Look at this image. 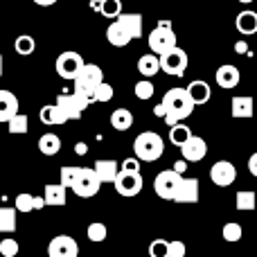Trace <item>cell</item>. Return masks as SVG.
<instances>
[{"label":"cell","instance_id":"1","mask_svg":"<svg viewBox=\"0 0 257 257\" xmlns=\"http://www.w3.org/2000/svg\"><path fill=\"white\" fill-rule=\"evenodd\" d=\"M163 104L167 106V117H165V122H167L169 128L181 124V120H185V117H190L196 106L185 88H169L163 97Z\"/></svg>","mask_w":257,"mask_h":257},{"label":"cell","instance_id":"2","mask_svg":"<svg viewBox=\"0 0 257 257\" xmlns=\"http://www.w3.org/2000/svg\"><path fill=\"white\" fill-rule=\"evenodd\" d=\"M165 151V140L156 131H142L140 136L133 140V154L142 163H154L163 156Z\"/></svg>","mask_w":257,"mask_h":257},{"label":"cell","instance_id":"3","mask_svg":"<svg viewBox=\"0 0 257 257\" xmlns=\"http://www.w3.org/2000/svg\"><path fill=\"white\" fill-rule=\"evenodd\" d=\"M147 43H149L151 54H158V57H163L165 52H169V50L176 48V34H174V30H172V23L160 21L158 25L151 30Z\"/></svg>","mask_w":257,"mask_h":257},{"label":"cell","instance_id":"4","mask_svg":"<svg viewBox=\"0 0 257 257\" xmlns=\"http://www.w3.org/2000/svg\"><path fill=\"white\" fill-rule=\"evenodd\" d=\"M104 84V72L97 63H86L84 70L79 72V77L75 79V93L86 95L88 99L95 102V90Z\"/></svg>","mask_w":257,"mask_h":257},{"label":"cell","instance_id":"5","mask_svg":"<svg viewBox=\"0 0 257 257\" xmlns=\"http://www.w3.org/2000/svg\"><path fill=\"white\" fill-rule=\"evenodd\" d=\"M54 104L61 108V113H63V117H66V120H79L81 113H84L86 108L93 104V99H88L86 95L75 93V90H72V93H61Z\"/></svg>","mask_w":257,"mask_h":257},{"label":"cell","instance_id":"6","mask_svg":"<svg viewBox=\"0 0 257 257\" xmlns=\"http://www.w3.org/2000/svg\"><path fill=\"white\" fill-rule=\"evenodd\" d=\"M86 61L81 59L79 52H72V50H68V52H61L57 57V63H54V68H57V75L61 77V79H68V81H75L77 77H79V72L84 70Z\"/></svg>","mask_w":257,"mask_h":257},{"label":"cell","instance_id":"7","mask_svg":"<svg viewBox=\"0 0 257 257\" xmlns=\"http://www.w3.org/2000/svg\"><path fill=\"white\" fill-rule=\"evenodd\" d=\"M181 183H183V174L174 172V169H165V172H160L158 176L154 178V190L160 199L174 201V196H176Z\"/></svg>","mask_w":257,"mask_h":257},{"label":"cell","instance_id":"8","mask_svg":"<svg viewBox=\"0 0 257 257\" xmlns=\"http://www.w3.org/2000/svg\"><path fill=\"white\" fill-rule=\"evenodd\" d=\"M187 63H190V59H187V52L183 48H178V45L160 57L163 72H167V75H172V77H183V75H185Z\"/></svg>","mask_w":257,"mask_h":257},{"label":"cell","instance_id":"9","mask_svg":"<svg viewBox=\"0 0 257 257\" xmlns=\"http://www.w3.org/2000/svg\"><path fill=\"white\" fill-rule=\"evenodd\" d=\"M99 185H102V181H99L97 172H95L93 167H84L79 178H77L75 187H72V192H75L79 199H90V196H95L99 192Z\"/></svg>","mask_w":257,"mask_h":257},{"label":"cell","instance_id":"10","mask_svg":"<svg viewBox=\"0 0 257 257\" xmlns=\"http://www.w3.org/2000/svg\"><path fill=\"white\" fill-rule=\"evenodd\" d=\"M142 185H145V181H142L140 174H131V172H122L117 174L115 183H113V187H115V192L120 196H136L142 192Z\"/></svg>","mask_w":257,"mask_h":257},{"label":"cell","instance_id":"11","mask_svg":"<svg viewBox=\"0 0 257 257\" xmlns=\"http://www.w3.org/2000/svg\"><path fill=\"white\" fill-rule=\"evenodd\" d=\"M237 178V167L230 160H217V163L210 167V181L219 187H228L232 185Z\"/></svg>","mask_w":257,"mask_h":257},{"label":"cell","instance_id":"12","mask_svg":"<svg viewBox=\"0 0 257 257\" xmlns=\"http://www.w3.org/2000/svg\"><path fill=\"white\" fill-rule=\"evenodd\" d=\"M79 255V244L68 235H57L48 244V257H77Z\"/></svg>","mask_w":257,"mask_h":257},{"label":"cell","instance_id":"13","mask_svg":"<svg viewBox=\"0 0 257 257\" xmlns=\"http://www.w3.org/2000/svg\"><path fill=\"white\" fill-rule=\"evenodd\" d=\"M205 154H208V142L201 136H192L190 140L181 147V156L187 163H201V160L205 158Z\"/></svg>","mask_w":257,"mask_h":257},{"label":"cell","instance_id":"14","mask_svg":"<svg viewBox=\"0 0 257 257\" xmlns=\"http://www.w3.org/2000/svg\"><path fill=\"white\" fill-rule=\"evenodd\" d=\"M255 113V102L250 95H237L230 102V115L235 120H248Z\"/></svg>","mask_w":257,"mask_h":257},{"label":"cell","instance_id":"15","mask_svg":"<svg viewBox=\"0 0 257 257\" xmlns=\"http://www.w3.org/2000/svg\"><path fill=\"white\" fill-rule=\"evenodd\" d=\"M214 79H217V84L221 86V88L230 90V88H235V86L239 84L241 72H239V68L232 66V63H223V66L217 68V75H214Z\"/></svg>","mask_w":257,"mask_h":257},{"label":"cell","instance_id":"16","mask_svg":"<svg viewBox=\"0 0 257 257\" xmlns=\"http://www.w3.org/2000/svg\"><path fill=\"white\" fill-rule=\"evenodd\" d=\"M185 90H187V95L192 97V102H194L196 106H201V104H208L210 97H212V88H210V84H208V81H203V79L190 81Z\"/></svg>","mask_w":257,"mask_h":257},{"label":"cell","instance_id":"17","mask_svg":"<svg viewBox=\"0 0 257 257\" xmlns=\"http://www.w3.org/2000/svg\"><path fill=\"white\" fill-rule=\"evenodd\" d=\"M174 201L176 203H196L199 201V181L196 178H183Z\"/></svg>","mask_w":257,"mask_h":257},{"label":"cell","instance_id":"18","mask_svg":"<svg viewBox=\"0 0 257 257\" xmlns=\"http://www.w3.org/2000/svg\"><path fill=\"white\" fill-rule=\"evenodd\" d=\"M18 115V97L12 90H0V122H9Z\"/></svg>","mask_w":257,"mask_h":257},{"label":"cell","instance_id":"19","mask_svg":"<svg viewBox=\"0 0 257 257\" xmlns=\"http://www.w3.org/2000/svg\"><path fill=\"white\" fill-rule=\"evenodd\" d=\"M106 39H108V43H111L113 48H126V45L133 41V36L128 34L124 27H122L120 21H113L111 25H108V30H106Z\"/></svg>","mask_w":257,"mask_h":257},{"label":"cell","instance_id":"20","mask_svg":"<svg viewBox=\"0 0 257 257\" xmlns=\"http://www.w3.org/2000/svg\"><path fill=\"white\" fill-rule=\"evenodd\" d=\"M45 205L48 203H45L43 196H34V194H27V192H21L16 196V201H14V208L18 212H32V210H41Z\"/></svg>","mask_w":257,"mask_h":257},{"label":"cell","instance_id":"21","mask_svg":"<svg viewBox=\"0 0 257 257\" xmlns=\"http://www.w3.org/2000/svg\"><path fill=\"white\" fill-rule=\"evenodd\" d=\"M138 70H140V75L145 77V79H151L154 75H158V70H163L160 57L158 54H142V57L138 59Z\"/></svg>","mask_w":257,"mask_h":257},{"label":"cell","instance_id":"22","mask_svg":"<svg viewBox=\"0 0 257 257\" xmlns=\"http://www.w3.org/2000/svg\"><path fill=\"white\" fill-rule=\"evenodd\" d=\"M93 169L97 172L102 183H115L117 174H120V165H117L115 160H97Z\"/></svg>","mask_w":257,"mask_h":257},{"label":"cell","instance_id":"23","mask_svg":"<svg viewBox=\"0 0 257 257\" xmlns=\"http://www.w3.org/2000/svg\"><path fill=\"white\" fill-rule=\"evenodd\" d=\"M235 25H237V32H239V34H244V36L257 34V12H250V9L239 12Z\"/></svg>","mask_w":257,"mask_h":257},{"label":"cell","instance_id":"24","mask_svg":"<svg viewBox=\"0 0 257 257\" xmlns=\"http://www.w3.org/2000/svg\"><path fill=\"white\" fill-rule=\"evenodd\" d=\"M117 21L122 23V27L133 36V39H140L142 36V30H145V23H142V16L140 14H122Z\"/></svg>","mask_w":257,"mask_h":257},{"label":"cell","instance_id":"25","mask_svg":"<svg viewBox=\"0 0 257 257\" xmlns=\"http://www.w3.org/2000/svg\"><path fill=\"white\" fill-rule=\"evenodd\" d=\"M66 190L61 183H48L45 185V192H43V199L48 205H63L66 203Z\"/></svg>","mask_w":257,"mask_h":257},{"label":"cell","instance_id":"26","mask_svg":"<svg viewBox=\"0 0 257 257\" xmlns=\"http://www.w3.org/2000/svg\"><path fill=\"white\" fill-rule=\"evenodd\" d=\"M39 117H41V122H43V124H48V126L66 124V122H68L57 104H48V106H43V108H41V113H39Z\"/></svg>","mask_w":257,"mask_h":257},{"label":"cell","instance_id":"27","mask_svg":"<svg viewBox=\"0 0 257 257\" xmlns=\"http://www.w3.org/2000/svg\"><path fill=\"white\" fill-rule=\"evenodd\" d=\"M39 151L43 156H57L61 151V138L57 133H43L39 138Z\"/></svg>","mask_w":257,"mask_h":257},{"label":"cell","instance_id":"28","mask_svg":"<svg viewBox=\"0 0 257 257\" xmlns=\"http://www.w3.org/2000/svg\"><path fill=\"white\" fill-rule=\"evenodd\" d=\"M111 126L115 131H128L133 126V113L128 108H115L111 113Z\"/></svg>","mask_w":257,"mask_h":257},{"label":"cell","instance_id":"29","mask_svg":"<svg viewBox=\"0 0 257 257\" xmlns=\"http://www.w3.org/2000/svg\"><path fill=\"white\" fill-rule=\"evenodd\" d=\"M235 205H237V210H241V212H250V210L257 208V194H255L253 190H241V192H237Z\"/></svg>","mask_w":257,"mask_h":257},{"label":"cell","instance_id":"30","mask_svg":"<svg viewBox=\"0 0 257 257\" xmlns=\"http://www.w3.org/2000/svg\"><path fill=\"white\" fill-rule=\"evenodd\" d=\"M192 136H194V133L190 131V126L187 124H176V126L169 128V142H172L174 147H178V149H181V147L185 145Z\"/></svg>","mask_w":257,"mask_h":257},{"label":"cell","instance_id":"31","mask_svg":"<svg viewBox=\"0 0 257 257\" xmlns=\"http://www.w3.org/2000/svg\"><path fill=\"white\" fill-rule=\"evenodd\" d=\"M16 208H0V232H14L18 226Z\"/></svg>","mask_w":257,"mask_h":257},{"label":"cell","instance_id":"32","mask_svg":"<svg viewBox=\"0 0 257 257\" xmlns=\"http://www.w3.org/2000/svg\"><path fill=\"white\" fill-rule=\"evenodd\" d=\"M14 50H16L21 57H30V54L36 50V41L32 39L30 34H21V36H16V41H14Z\"/></svg>","mask_w":257,"mask_h":257},{"label":"cell","instance_id":"33","mask_svg":"<svg viewBox=\"0 0 257 257\" xmlns=\"http://www.w3.org/2000/svg\"><path fill=\"white\" fill-rule=\"evenodd\" d=\"M81 169L84 167H75V165H66V167H61V172H59V176H61V185L63 187H75L77 178H79Z\"/></svg>","mask_w":257,"mask_h":257},{"label":"cell","instance_id":"34","mask_svg":"<svg viewBox=\"0 0 257 257\" xmlns=\"http://www.w3.org/2000/svg\"><path fill=\"white\" fill-rule=\"evenodd\" d=\"M27 124H30L27 115L25 113H18L16 117H12V120L7 122V131L12 133V136H23V133H27Z\"/></svg>","mask_w":257,"mask_h":257},{"label":"cell","instance_id":"35","mask_svg":"<svg viewBox=\"0 0 257 257\" xmlns=\"http://www.w3.org/2000/svg\"><path fill=\"white\" fill-rule=\"evenodd\" d=\"M99 14H102L104 18H115L117 21V18L122 16V3L120 0H104Z\"/></svg>","mask_w":257,"mask_h":257},{"label":"cell","instance_id":"36","mask_svg":"<svg viewBox=\"0 0 257 257\" xmlns=\"http://www.w3.org/2000/svg\"><path fill=\"white\" fill-rule=\"evenodd\" d=\"M154 93H156V86L151 84L149 79H140L136 84V97L138 99H151Z\"/></svg>","mask_w":257,"mask_h":257},{"label":"cell","instance_id":"37","mask_svg":"<svg viewBox=\"0 0 257 257\" xmlns=\"http://www.w3.org/2000/svg\"><path fill=\"white\" fill-rule=\"evenodd\" d=\"M86 235H88L90 241H104L108 237V230L104 223H90V226L86 228Z\"/></svg>","mask_w":257,"mask_h":257},{"label":"cell","instance_id":"38","mask_svg":"<svg viewBox=\"0 0 257 257\" xmlns=\"http://www.w3.org/2000/svg\"><path fill=\"white\" fill-rule=\"evenodd\" d=\"M221 235H223V239L226 241H239L241 235H244V230H241L239 223H226L223 230H221Z\"/></svg>","mask_w":257,"mask_h":257},{"label":"cell","instance_id":"39","mask_svg":"<svg viewBox=\"0 0 257 257\" xmlns=\"http://www.w3.org/2000/svg\"><path fill=\"white\" fill-rule=\"evenodd\" d=\"M149 257H169V241L154 239L149 246Z\"/></svg>","mask_w":257,"mask_h":257},{"label":"cell","instance_id":"40","mask_svg":"<svg viewBox=\"0 0 257 257\" xmlns=\"http://www.w3.org/2000/svg\"><path fill=\"white\" fill-rule=\"evenodd\" d=\"M18 250H21V246H18V241L12 239V237H7V239L0 241V255L3 257H16Z\"/></svg>","mask_w":257,"mask_h":257},{"label":"cell","instance_id":"41","mask_svg":"<svg viewBox=\"0 0 257 257\" xmlns=\"http://www.w3.org/2000/svg\"><path fill=\"white\" fill-rule=\"evenodd\" d=\"M113 95H115V90H113V86L104 81V84L99 86L97 90H95V102H111V99H113Z\"/></svg>","mask_w":257,"mask_h":257},{"label":"cell","instance_id":"42","mask_svg":"<svg viewBox=\"0 0 257 257\" xmlns=\"http://www.w3.org/2000/svg\"><path fill=\"white\" fill-rule=\"evenodd\" d=\"M187 246L183 241H169V257H185Z\"/></svg>","mask_w":257,"mask_h":257},{"label":"cell","instance_id":"43","mask_svg":"<svg viewBox=\"0 0 257 257\" xmlns=\"http://www.w3.org/2000/svg\"><path fill=\"white\" fill-rule=\"evenodd\" d=\"M122 172H131V174H140V160L138 158H126L122 160Z\"/></svg>","mask_w":257,"mask_h":257},{"label":"cell","instance_id":"44","mask_svg":"<svg viewBox=\"0 0 257 257\" xmlns=\"http://www.w3.org/2000/svg\"><path fill=\"white\" fill-rule=\"evenodd\" d=\"M248 172H250V174H253V176L257 178V151H255V154L248 158Z\"/></svg>","mask_w":257,"mask_h":257},{"label":"cell","instance_id":"45","mask_svg":"<svg viewBox=\"0 0 257 257\" xmlns=\"http://www.w3.org/2000/svg\"><path fill=\"white\" fill-rule=\"evenodd\" d=\"M235 52L237 54H248V43H246V41H237V43H235Z\"/></svg>","mask_w":257,"mask_h":257},{"label":"cell","instance_id":"46","mask_svg":"<svg viewBox=\"0 0 257 257\" xmlns=\"http://www.w3.org/2000/svg\"><path fill=\"white\" fill-rule=\"evenodd\" d=\"M154 115H156V117H167V106L160 102L158 106H154Z\"/></svg>","mask_w":257,"mask_h":257},{"label":"cell","instance_id":"47","mask_svg":"<svg viewBox=\"0 0 257 257\" xmlns=\"http://www.w3.org/2000/svg\"><path fill=\"white\" fill-rule=\"evenodd\" d=\"M75 154H79V156L88 154V145H86V142H77V145H75Z\"/></svg>","mask_w":257,"mask_h":257},{"label":"cell","instance_id":"48","mask_svg":"<svg viewBox=\"0 0 257 257\" xmlns=\"http://www.w3.org/2000/svg\"><path fill=\"white\" fill-rule=\"evenodd\" d=\"M185 169H187V160H178V163H174V172L183 174Z\"/></svg>","mask_w":257,"mask_h":257},{"label":"cell","instance_id":"49","mask_svg":"<svg viewBox=\"0 0 257 257\" xmlns=\"http://www.w3.org/2000/svg\"><path fill=\"white\" fill-rule=\"evenodd\" d=\"M102 3H104V0H90V9L99 12V9H102Z\"/></svg>","mask_w":257,"mask_h":257},{"label":"cell","instance_id":"50","mask_svg":"<svg viewBox=\"0 0 257 257\" xmlns=\"http://www.w3.org/2000/svg\"><path fill=\"white\" fill-rule=\"evenodd\" d=\"M34 3L39 5V7H50V5H54L57 0H34Z\"/></svg>","mask_w":257,"mask_h":257},{"label":"cell","instance_id":"51","mask_svg":"<svg viewBox=\"0 0 257 257\" xmlns=\"http://www.w3.org/2000/svg\"><path fill=\"white\" fill-rule=\"evenodd\" d=\"M3 66H5V59H3V54H0V77H3Z\"/></svg>","mask_w":257,"mask_h":257},{"label":"cell","instance_id":"52","mask_svg":"<svg viewBox=\"0 0 257 257\" xmlns=\"http://www.w3.org/2000/svg\"><path fill=\"white\" fill-rule=\"evenodd\" d=\"M239 3H244V5H250V3H253V0H239Z\"/></svg>","mask_w":257,"mask_h":257},{"label":"cell","instance_id":"53","mask_svg":"<svg viewBox=\"0 0 257 257\" xmlns=\"http://www.w3.org/2000/svg\"><path fill=\"white\" fill-rule=\"evenodd\" d=\"M0 172H3V167H0Z\"/></svg>","mask_w":257,"mask_h":257},{"label":"cell","instance_id":"54","mask_svg":"<svg viewBox=\"0 0 257 257\" xmlns=\"http://www.w3.org/2000/svg\"><path fill=\"white\" fill-rule=\"evenodd\" d=\"M136 3H138V0H136Z\"/></svg>","mask_w":257,"mask_h":257}]
</instances>
